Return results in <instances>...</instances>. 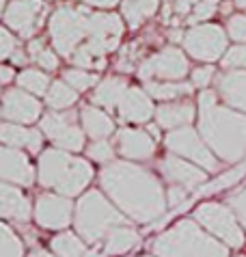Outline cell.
<instances>
[{"mask_svg":"<svg viewBox=\"0 0 246 257\" xmlns=\"http://www.w3.org/2000/svg\"><path fill=\"white\" fill-rule=\"evenodd\" d=\"M28 50H31V56H33V59H37V56L41 54V50H43L41 41H33V44H31V48H28Z\"/></svg>","mask_w":246,"mask_h":257,"instance_id":"cell-42","label":"cell"},{"mask_svg":"<svg viewBox=\"0 0 246 257\" xmlns=\"http://www.w3.org/2000/svg\"><path fill=\"white\" fill-rule=\"evenodd\" d=\"M147 93L149 97L162 99V102H171V99H177L182 95H190L192 84L188 82H147Z\"/></svg>","mask_w":246,"mask_h":257,"instance_id":"cell-27","label":"cell"},{"mask_svg":"<svg viewBox=\"0 0 246 257\" xmlns=\"http://www.w3.org/2000/svg\"><path fill=\"white\" fill-rule=\"evenodd\" d=\"M22 242L9 227L0 223V257H22Z\"/></svg>","mask_w":246,"mask_h":257,"instance_id":"cell-30","label":"cell"},{"mask_svg":"<svg viewBox=\"0 0 246 257\" xmlns=\"http://www.w3.org/2000/svg\"><path fill=\"white\" fill-rule=\"evenodd\" d=\"M13 80V69L11 67H0V82Z\"/></svg>","mask_w":246,"mask_h":257,"instance_id":"cell-41","label":"cell"},{"mask_svg":"<svg viewBox=\"0 0 246 257\" xmlns=\"http://www.w3.org/2000/svg\"><path fill=\"white\" fill-rule=\"evenodd\" d=\"M80 119H82L84 132L89 134L91 139H97V141L106 139V137H110L112 130H114L110 117L104 115L102 110L93 108V106H84V108L80 110Z\"/></svg>","mask_w":246,"mask_h":257,"instance_id":"cell-24","label":"cell"},{"mask_svg":"<svg viewBox=\"0 0 246 257\" xmlns=\"http://www.w3.org/2000/svg\"><path fill=\"white\" fill-rule=\"evenodd\" d=\"M117 225H126V218L114 210L99 190H89L76 205V229L84 242H97Z\"/></svg>","mask_w":246,"mask_h":257,"instance_id":"cell-5","label":"cell"},{"mask_svg":"<svg viewBox=\"0 0 246 257\" xmlns=\"http://www.w3.org/2000/svg\"><path fill=\"white\" fill-rule=\"evenodd\" d=\"M18 84L24 87L26 91H33V93H46L50 80L46 74H41L37 69H26L18 76Z\"/></svg>","mask_w":246,"mask_h":257,"instance_id":"cell-31","label":"cell"},{"mask_svg":"<svg viewBox=\"0 0 246 257\" xmlns=\"http://www.w3.org/2000/svg\"><path fill=\"white\" fill-rule=\"evenodd\" d=\"M227 203H229L231 212L235 214L237 223L246 229V186H240V188H235L233 192H231V195L227 197Z\"/></svg>","mask_w":246,"mask_h":257,"instance_id":"cell-33","label":"cell"},{"mask_svg":"<svg viewBox=\"0 0 246 257\" xmlns=\"http://www.w3.org/2000/svg\"><path fill=\"white\" fill-rule=\"evenodd\" d=\"M158 257H229V246L207 233L197 220H179L151 242Z\"/></svg>","mask_w":246,"mask_h":257,"instance_id":"cell-3","label":"cell"},{"mask_svg":"<svg viewBox=\"0 0 246 257\" xmlns=\"http://www.w3.org/2000/svg\"><path fill=\"white\" fill-rule=\"evenodd\" d=\"M95 80H97V78L93 74H86L84 69H69V71H65V82H67L71 89H76V91H86L89 87L95 84Z\"/></svg>","mask_w":246,"mask_h":257,"instance_id":"cell-34","label":"cell"},{"mask_svg":"<svg viewBox=\"0 0 246 257\" xmlns=\"http://www.w3.org/2000/svg\"><path fill=\"white\" fill-rule=\"evenodd\" d=\"M0 141L11 147H26L28 152L41 149V134L37 130H28L18 123H3L0 125Z\"/></svg>","mask_w":246,"mask_h":257,"instance_id":"cell-22","label":"cell"},{"mask_svg":"<svg viewBox=\"0 0 246 257\" xmlns=\"http://www.w3.org/2000/svg\"><path fill=\"white\" fill-rule=\"evenodd\" d=\"M186 52L197 61L214 63L227 52V31L218 24H199L184 35Z\"/></svg>","mask_w":246,"mask_h":257,"instance_id":"cell-9","label":"cell"},{"mask_svg":"<svg viewBox=\"0 0 246 257\" xmlns=\"http://www.w3.org/2000/svg\"><path fill=\"white\" fill-rule=\"evenodd\" d=\"M3 3H5V0H0V9H3Z\"/></svg>","mask_w":246,"mask_h":257,"instance_id":"cell-48","label":"cell"},{"mask_svg":"<svg viewBox=\"0 0 246 257\" xmlns=\"http://www.w3.org/2000/svg\"><path fill=\"white\" fill-rule=\"evenodd\" d=\"M199 134L220 160L246 158V112L220 106L216 91L203 89L199 95Z\"/></svg>","mask_w":246,"mask_h":257,"instance_id":"cell-2","label":"cell"},{"mask_svg":"<svg viewBox=\"0 0 246 257\" xmlns=\"http://www.w3.org/2000/svg\"><path fill=\"white\" fill-rule=\"evenodd\" d=\"M194 220H197L207 233L218 238L225 246L240 248L246 240L242 225L237 223L235 214L231 212V208H225L222 203H201L199 208L194 210Z\"/></svg>","mask_w":246,"mask_h":257,"instance_id":"cell-6","label":"cell"},{"mask_svg":"<svg viewBox=\"0 0 246 257\" xmlns=\"http://www.w3.org/2000/svg\"><path fill=\"white\" fill-rule=\"evenodd\" d=\"M99 184L114 205L139 223H151L160 218L166 208V195L160 180L136 164H108L99 173Z\"/></svg>","mask_w":246,"mask_h":257,"instance_id":"cell-1","label":"cell"},{"mask_svg":"<svg viewBox=\"0 0 246 257\" xmlns=\"http://www.w3.org/2000/svg\"><path fill=\"white\" fill-rule=\"evenodd\" d=\"M3 115L9 121H18V123H31L41 115V104L33 95L24 93V91H7L3 97Z\"/></svg>","mask_w":246,"mask_h":257,"instance_id":"cell-17","label":"cell"},{"mask_svg":"<svg viewBox=\"0 0 246 257\" xmlns=\"http://www.w3.org/2000/svg\"><path fill=\"white\" fill-rule=\"evenodd\" d=\"M240 257H244V255H240Z\"/></svg>","mask_w":246,"mask_h":257,"instance_id":"cell-50","label":"cell"},{"mask_svg":"<svg viewBox=\"0 0 246 257\" xmlns=\"http://www.w3.org/2000/svg\"><path fill=\"white\" fill-rule=\"evenodd\" d=\"M93 180V169L74 156L59 149H48L39 158V182L46 188L59 190L65 197H74Z\"/></svg>","mask_w":246,"mask_h":257,"instance_id":"cell-4","label":"cell"},{"mask_svg":"<svg viewBox=\"0 0 246 257\" xmlns=\"http://www.w3.org/2000/svg\"><path fill=\"white\" fill-rule=\"evenodd\" d=\"M13 61H16V63H24V56H22V54H13Z\"/></svg>","mask_w":246,"mask_h":257,"instance_id":"cell-47","label":"cell"},{"mask_svg":"<svg viewBox=\"0 0 246 257\" xmlns=\"http://www.w3.org/2000/svg\"><path fill=\"white\" fill-rule=\"evenodd\" d=\"M43 9L46 7H43L41 0H16L9 7L5 20L11 28H16L22 37H31L41 22Z\"/></svg>","mask_w":246,"mask_h":257,"instance_id":"cell-14","label":"cell"},{"mask_svg":"<svg viewBox=\"0 0 246 257\" xmlns=\"http://www.w3.org/2000/svg\"><path fill=\"white\" fill-rule=\"evenodd\" d=\"M28 257H54V255H50L48 251H35V253H31Z\"/></svg>","mask_w":246,"mask_h":257,"instance_id":"cell-44","label":"cell"},{"mask_svg":"<svg viewBox=\"0 0 246 257\" xmlns=\"http://www.w3.org/2000/svg\"><path fill=\"white\" fill-rule=\"evenodd\" d=\"M186 195H188V190L186 188H182V186H173L166 190V203L171 205V208H177L179 203H184L186 201Z\"/></svg>","mask_w":246,"mask_h":257,"instance_id":"cell-38","label":"cell"},{"mask_svg":"<svg viewBox=\"0 0 246 257\" xmlns=\"http://www.w3.org/2000/svg\"><path fill=\"white\" fill-rule=\"evenodd\" d=\"M186 74H188V59L177 48H166L162 52L149 56L139 69V76L143 80H149V78L182 80Z\"/></svg>","mask_w":246,"mask_h":257,"instance_id":"cell-10","label":"cell"},{"mask_svg":"<svg viewBox=\"0 0 246 257\" xmlns=\"http://www.w3.org/2000/svg\"><path fill=\"white\" fill-rule=\"evenodd\" d=\"M0 180L20 184V186H31L35 180L33 164L16 147H0Z\"/></svg>","mask_w":246,"mask_h":257,"instance_id":"cell-15","label":"cell"},{"mask_svg":"<svg viewBox=\"0 0 246 257\" xmlns=\"http://www.w3.org/2000/svg\"><path fill=\"white\" fill-rule=\"evenodd\" d=\"M41 130L48 134V139L67 152H80L84 147V134L74 123V115H59L48 112L41 121Z\"/></svg>","mask_w":246,"mask_h":257,"instance_id":"cell-11","label":"cell"},{"mask_svg":"<svg viewBox=\"0 0 246 257\" xmlns=\"http://www.w3.org/2000/svg\"><path fill=\"white\" fill-rule=\"evenodd\" d=\"M227 37H231L237 44H244L246 41V16L244 13H237V16H231L227 20Z\"/></svg>","mask_w":246,"mask_h":257,"instance_id":"cell-35","label":"cell"},{"mask_svg":"<svg viewBox=\"0 0 246 257\" xmlns=\"http://www.w3.org/2000/svg\"><path fill=\"white\" fill-rule=\"evenodd\" d=\"M145 257H149V255H145Z\"/></svg>","mask_w":246,"mask_h":257,"instance_id":"cell-49","label":"cell"},{"mask_svg":"<svg viewBox=\"0 0 246 257\" xmlns=\"http://www.w3.org/2000/svg\"><path fill=\"white\" fill-rule=\"evenodd\" d=\"M0 216L24 223L31 218V203L18 188L0 184Z\"/></svg>","mask_w":246,"mask_h":257,"instance_id":"cell-21","label":"cell"},{"mask_svg":"<svg viewBox=\"0 0 246 257\" xmlns=\"http://www.w3.org/2000/svg\"><path fill=\"white\" fill-rule=\"evenodd\" d=\"M233 5L237 9H246V0H233Z\"/></svg>","mask_w":246,"mask_h":257,"instance_id":"cell-46","label":"cell"},{"mask_svg":"<svg viewBox=\"0 0 246 257\" xmlns=\"http://www.w3.org/2000/svg\"><path fill=\"white\" fill-rule=\"evenodd\" d=\"M160 0H123V16L128 18V24L136 28L143 20L154 16Z\"/></svg>","mask_w":246,"mask_h":257,"instance_id":"cell-26","label":"cell"},{"mask_svg":"<svg viewBox=\"0 0 246 257\" xmlns=\"http://www.w3.org/2000/svg\"><path fill=\"white\" fill-rule=\"evenodd\" d=\"M141 242V235L130 227L117 225L106 233V242H104V255H123Z\"/></svg>","mask_w":246,"mask_h":257,"instance_id":"cell-23","label":"cell"},{"mask_svg":"<svg viewBox=\"0 0 246 257\" xmlns=\"http://www.w3.org/2000/svg\"><path fill=\"white\" fill-rule=\"evenodd\" d=\"M89 156L95 162H108L112 158V147H110V143H108L106 139H99L95 141L93 145L89 147Z\"/></svg>","mask_w":246,"mask_h":257,"instance_id":"cell-36","label":"cell"},{"mask_svg":"<svg viewBox=\"0 0 246 257\" xmlns=\"http://www.w3.org/2000/svg\"><path fill=\"white\" fill-rule=\"evenodd\" d=\"M86 3H91V5H99V7H112V5H117L119 0H86Z\"/></svg>","mask_w":246,"mask_h":257,"instance_id":"cell-43","label":"cell"},{"mask_svg":"<svg viewBox=\"0 0 246 257\" xmlns=\"http://www.w3.org/2000/svg\"><path fill=\"white\" fill-rule=\"evenodd\" d=\"M52 251L56 253V257H82L84 242L78 238V235L65 231L52 240Z\"/></svg>","mask_w":246,"mask_h":257,"instance_id":"cell-28","label":"cell"},{"mask_svg":"<svg viewBox=\"0 0 246 257\" xmlns=\"http://www.w3.org/2000/svg\"><path fill=\"white\" fill-rule=\"evenodd\" d=\"M216 89L229 108L246 112V69H229L216 78Z\"/></svg>","mask_w":246,"mask_h":257,"instance_id":"cell-16","label":"cell"},{"mask_svg":"<svg viewBox=\"0 0 246 257\" xmlns=\"http://www.w3.org/2000/svg\"><path fill=\"white\" fill-rule=\"evenodd\" d=\"M71 208L67 197H56V195H41L35 205V220L39 227L46 229H63L71 220Z\"/></svg>","mask_w":246,"mask_h":257,"instance_id":"cell-13","label":"cell"},{"mask_svg":"<svg viewBox=\"0 0 246 257\" xmlns=\"http://www.w3.org/2000/svg\"><path fill=\"white\" fill-rule=\"evenodd\" d=\"M76 89H71L67 82H52L46 93V102L50 108H69L71 104H76Z\"/></svg>","mask_w":246,"mask_h":257,"instance_id":"cell-29","label":"cell"},{"mask_svg":"<svg viewBox=\"0 0 246 257\" xmlns=\"http://www.w3.org/2000/svg\"><path fill=\"white\" fill-rule=\"evenodd\" d=\"M102 255H104V253H99V251H97V248H93V251H89V253H84L82 257H102Z\"/></svg>","mask_w":246,"mask_h":257,"instance_id":"cell-45","label":"cell"},{"mask_svg":"<svg viewBox=\"0 0 246 257\" xmlns=\"http://www.w3.org/2000/svg\"><path fill=\"white\" fill-rule=\"evenodd\" d=\"M89 18L91 16H84V11H74L67 7H63L52 16L50 33H52L54 48L63 56H71L80 39H84V35L89 37Z\"/></svg>","mask_w":246,"mask_h":257,"instance_id":"cell-8","label":"cell"},{"mask_svg":"<svg viewBox=\"0 0 246 257\" xmlns=\"http://www.w3.org/2000/svg\"><path fill=\"white\" fill-rule=\"evenodd\" d=\"M126 91H128L126 80H121V78H106L95 89V93H93V102L104 106V108H117Z\"/></svg>","mask_w":246,"mask_h":257,"instance_id":"cell-25","label":"cell"},{"mask_svg":"<svg viewBox=\"0 0 246 257\" xmlns=\"http://www.w3.org/2000/svg\"><path fill=\"white\" fill-rule=\"evenodd\" d=\"M158 167H160V173L171 184L182 186L186 190L197 188V186H201V184H205V180H207V173L203 169L197 167V164L190 162V160H184L182 156H175V154L162 158Z\"/></svg>","mask_w":246,"mask_h":257,"instance_id":"cell-12","label":"cell"},{"mask_svg":"<svg viewBox=\"0 0 246 257\" xmlns=\"http://www.w3.org/2000/svg\"><path fill=\"white\" fill-rule=\"evenodd\" d=\"M164 145L171 154L182 156V158L194 162L203 171H209V173L218 171V160H216L214 152L207 147V143L201 139V134L197 130H192L190 125L171 130L164 139Z\"/></svg>","mask_w":246,"mask_h":257,"instance_id":"cell-7","label":"cell"},{"mask_svg":"<svg viewBox=\"0 0 246 257\" xmlns=\"http://www.w3.org/2000/svg\"><path fill=\"white\" fill-rule=\"evenodd\" d=\"M119 152L130 160H147L156 152V139H151L149 132L145 130H132L126 127L117 134Z\"/></svg>","mask_w":246,"mask_h":257,"instance_id":"cell-19","label":"cell"},{"mask_svg":"<svg viewBox=\"0 0 246 257\" xmlns=\"http://www.w3.org/2000/svg\"><path fill=\"white\" fill-rule=\"evenodd\" d=\"M117 110L119 117L123 121H130V123H145V121L154 117V104H151L149 93L136 87H128Z\"/></svg>","mask_w":246,"mask_h":257,"instance_id":"cell-18","label":"cell"},{"mask_svg":"<svg viewBox=\"0 0 246 257\" xmlns=\"http://www.w3.org/2000/svg\"><path fill=\"white\" fill-rule=\"evenodd\" d=\"M212 80H214V67L203 65V67L192 69V76H190L192 87H197V89H205V87H209V82H212Z\"/></svg>","mask_w":246,"mask_h":257,"instance_id":"cell-37","label":"cell"},{"mask_svg":"<svg viewBox=\"0 0 246 257\" xmlns=\"http://www.w3.org/2000/svg\"><path fill=\"white\" fill-rule=\"evenodd\" d=\"M220 61H222V67L227 71L229 69H246V46L237 44V46L227 48V52L222 54Z\"/></svg>","mask_w":246,"mask_h":257,"instance_id":"cell-32","label":"cell"},{"mask_svg":"<svg viewBox=\"0 0 246 257\" xmlns=\"http://www.w3.org/2000/svg\"><path fill=\"white\" fill-rule=\"evenodd\" d=\"M197 115L194 104L190 102H171V104H162L156 110V119L158 125L164 130H177V127L190 125V121Z\"/></svg>","mask_w":246,"mask_h":257,"instance_id":"cell-20","label":"cell"},{"mask_svg":"<svg viewBox=\"0 0 246 257\" xmlns=\"http://www.w3.org/2000/svg\"><path fill=\"white\" fill-rule=\"evenodd\" d=\"M13 48H16V39H13L7 31L0 28V59L9 56V52H13Z\"/></svg>","mask_w":246,"mask_h":257,"instance_id":"cell-40","label":"cell"},{"mask_svg":"<svg viewBox=\"0 0 246 257\" xmlns=\"http://www.w3.org/2000/svg\"><path fill=\"white\" fill-rule=\"evenodd\" d=\"M35 61H37L43 69H50V71L59 67V59H56L54 52H50V50H41V54H39Z\"/></svg>","mask_w":246,"mask_h":257,"instance_id":"cell-39","label":"cell"}]
</instances>
